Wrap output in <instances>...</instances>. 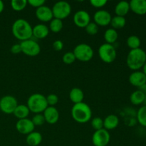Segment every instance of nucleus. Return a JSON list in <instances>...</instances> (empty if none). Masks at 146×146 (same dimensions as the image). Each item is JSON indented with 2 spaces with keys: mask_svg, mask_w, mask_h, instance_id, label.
I'll use <instances>...</instances> for the list:
<instances>
[{
  "mask_svg": "<svg viewBox=\"0 0 146 146\" xmlns=\"http://www.w3.org/2000/svg\"><path fill=\"white\" fill-rule=\"evenodd\" d=\"M33 27L28 21L24 19H17L12 24L11 31L16 38L21 40V41L31 39L33 36Z\"/></svg>",
  "mask_w": 146,
  "mask_h": 146,
  "instance_id": "f257e3e1",
  "label": "nucleus"
},
{
  "mask_svg": "<svg viewBox=\"0 0 146 146\" xmlns=\"http://www.w3.org/2000/svg\"><path fill=\"white\" fill-rule=\"evenodd\" d=\"M143 106H146V94H145V99H144V101H143Z\"/></svg>",
  "mask_w": 146,
  "mask_h": 146,
  "instance_id": "37998d69",
  "label": "nucleus"
},
{
  "mask_svg": "<svg viewBox=\"0 0 146 146\" xmlns=\"http://www.w3.org/2000/svg\"><path fill=\"white\" fill-rule=\"evenodd\" d=\"M86 31L88 34L91 36H94L98 34V26L94 22H90L86 27H85Z\"/></svg>",
  "mask_w": 146,
  "mask_h": 146,
  "instance_id": "473e14b6",
  "label": "nucleus"
},
{
  "mask_svg": "<svg viewBox=\"0 0 146 146\" xmlns=\"http://www.w3.org/2000/svg\"><path fill=\"white\" fill-rule=\"evenodd\" d=\"M91 126L96 131H98L104 128V120L100 117H96L91 120Z\"/></svg>",
  "mask_w": 146,
  "mask_h": 146,
  "instance_id": "7c9ffc66",
  "label": "nucleus"
},
{
  "mask_svg": "<svg viewBox=\"0 0 146 146\" xmlns=\"http://www.w3.org/2000/svg\"><path fill=\"white\" fill-rule=\"evenodd\" d=\"M27 2L30 6L37 9L41 6H44L45 4L46 1L45 0H29L27 1Z\"/></svg>",
  "mask_w": 146,
  "mask_h": 146,
  "instance_id": "e433bc0d",
  "label": "nucleus"
},
{
  "mask_svg": "<svg viewBox=\"0 0 146 146\" xmlns=\"http://www.w3.org/2000/svg\"><path fill=\"white\" fill-rule=\"evenodd\" d=\"M130 4L128 1H119L118 4L115 5V13L116 16H119V17H123L130 11Z\"/></svg>",
  "mask_w": 146,
  "mask_h": 146,
  "instance_id": "4be33fe9",
  "label": "nucleus"
},
{
  "mask_svg": "<svg viewBox=\"0 0 146 146\" xmlns=\"http://www.w3.org/2000/svg\"><path fill=\"white\" fill-rule=\"evenodd\" d=\"M45 121L49 124H55L59 119L58 111L54 106H48L43 112Z\"/></svg>",
  "mask_w": 146,
  "mask_h": 146,
  "instance_id": "dca6fc26",
  "label": "nucleus"
},
{
  "mask_svg": "<svg viewBox=\"0 0 146 146\" xmlns=\"http://www.w3.org/2000/svg\"><path fill=\"white\" fill-rule=\"evenodd\" d=\"M32 34L33 36H34L37 39H43L48 35L49 29L44 24H36L33 27Z\"/></svg>",
  "mask_w": 146,
  "mask_h": 146,
  "instance_id": "a211bd4d",
  "label": "nucleus"
},
{
  "mask_svg": "<svg viewBox=\"0 0 146 146\" xmlns=\"http://www.w3.org/2000/svg\"><path fill=\"white\" fill-rule=\"evenodd\" d=\"M34 128H35V126L34 123L29 118L18 120L16 123V129L19 133L24 134V135H28L31 133V132L34 131Z\"/></svg>",
  "mask_w": 146,
  "mask_h": 146,
  "instance_id": "ddd939ff",
  "label": "nucleus"
},
{
  "mask_svg": "<svg viewBox=\"0 0 146 146\" xmlns=\"http://www.w3.org/2000/svg\"><path fill=\"white\" fill-rule=\"evenodd\" d=\"M76 59L83 62H87L94 57V50L90 45L87 44H79L76 46L73 51Z\"/></svg>",
  "mask_w": 146,
  "mask_h": 146,
  "instance_id": "39448f33",
  "label": "nucleus"
},
{
  "mask_svg": "<svg viewBox=\"0 0 146 146\" xmlns=\"http://www.w3.org/2000/svg\"><path fill=\"white\" fill-rule=\"evenodd\" d=\"M27 4V0H12L11 1V7L14 11H21L26 8Z\"/></svg>",
  "mask_w": 146,
  "mask_h": 146,
  "instance_id": "c756f323",
  "label": "nucleus"
},
{
  "mask_svg": "<svg viewBox=\"0 0 146 146\" xmlns=\"http://www.w3.org/2000/svg\"><path fill=\"white\" fill-rule=\"evenodd\" d=\"M62 60L64 64H67V65H70V64H72L73 63L75 62L76 59V57L73 51H68V52L65 53L64 54L62 57Z\"/></svg>",
  "mask_w": 146,
  "mask_h": 146,
  "instance_id": "2f4dec72",
  "label": "nucleus"
},
{
  "mask_svg": "<svg viewBox=\"0 0 146 146\" xmlns=\"http://www.w3.org/2000/svg\"><path fill=\"white\" fill-rule=\"evenodd\" d=\"M112 29L116 30L123 29L126 24V19L123 17H119V16H115L112 17L111 24Z\"/></svg>",
  "mask_w": 146,
  "mask_h": 146,
  "instance_id": "a878e982",
  "label": "nucleus"
},
{
  "mask_svg": "<svg viewBox=\"0 0 146 146\" xmlns=\"http://www.w3.org/2000/svg\"><path fill=\"white\" fill-rule=\"evenodd\" d=\"M146 62V52L141 48L133 49L127 55L126 64L130 69L140 71Z\"/></svg>",
  "mask_w": 146,
  "mask_h": 146,
  "instance_id": "f03ea898",
  "label": "nucleus"
},
{
  "mask_svg": "<svg viewBox=\"0 0 146 146\" xmlns=\"http://www.w3.org/2000/svg\"><path fill=\"white\" fill-rule=\"evenodd\" d=\"M52 47L54 51H60L64 48V43L61 40H56L52 44Z\"/></svg>",
  "mask_w": 146,
  "mask_h": 146,
  "instance_id": "4c0bfd02",
  "label": "nucleus"
},
{
  "mask_svg": "<svg viewBox=\"0 0 146 146\" xmlns=\"http://www.w3.org/2000/svg\"><path fill=\"white\" fill-rule=\"evenodd\" d=\"M118 38V34L116 30L113 29H108L106 30L104 33V39H105L106 43L109 44H113L114 43L116 42Z\"/></svg>",
  "mask_w": 146,
  "mask_h": 146,
  "instance_id": "393cba45",
  "label": "nucleus"
},
{
  "mask_svg": "<svg viewBox=\"0 0 146 146\" xmlns=\"http://www.w3.org/2000/svg\"><path fill=\"white\" fill-rule=\"evenodd\" d=\"M71 116L78 123H88L92 117V111L88 104L81 102L74 104L71 108Z\"/></svg>",
  "mask_w": 146,
  "mask_h": 146,
  "instance_id": "7ed1b4c3",
  "label": "nucleus"
},
{
  "mask_svg": "<svg viewBox=\"0 0 146 146\" xmlns=\"http://www.w3.org/2000/svg\"><path fill=\"white\" fill-rule=\"evenodd\" d=\"M63 21L62 20L54 18L49 23V29L50 31L54 33H58L62 30L63 29Z\"/></svg>",
  "mask_w": 146,
  "mask_h": 146,
  "instance_id": "cd10ccee",
  "label": "nucleus"
},
{
  "mask_svg": "<svg viewBox=\"0 0 146 146\" xmlns=\"http://www.w3.org/2000/svg\"><path fill=\"white\" fill-rule=\"evenodd\" d=\"M42 141V135L40 133L33 131L28 134L26 138V142L29 146H38Z\"/></svg>",
  "mask_w": 146,
  "mask_h": 146,
  "instance_id": "412c9836",
  "label": "nucleus"
},
{
  "mask_svg": "<svg viewBox=\"0 0 146 146\" xmlns=\"http://www.w3.org/2000/svg\"><path fill=\"white\" fill-rule=\"evenodd\" d=\"M74 24L79 28H85L91 22L90 14L85 10H79L74 14Z\"/></svg>",
  "mask_w": 146,
  "mask_h": 146,
  "instance_id": "f8f14e48",
  "label": "nucleus"
},
{
  "mask_svg": "<svg viewBox=\"0 0 146 146\" xmlns=\"http://www.w3.org/2000/svg\"><path fill=\"white\" fill-rule=\"evenodd\" d=\"M130 9L138 15L146 14V0H131Z\"/></svg>",
  "mask_w": 146,
  "mask_h": 146,
  "instance_id": "f3484780",
  "label": "nucleus"
},
{
  "mask_svg": "<svg viewBox=\"0 0 146 146\" xmlns=\"http://www.w3.org/2000/svg\"><path fill=\"white\" fill-rule=\"evenodd\" d=\"M119 125V118L116 115L110 114L104 119V128L110 131L116 128Z\"/></svg>",
  "mask_w": 146,
  "mask_h": 146,
  "instance_id": "6ab92c4d",
  "label": "nucleus"
},
{
  "mask_svg": "<svg viewBox=\"0 0 146 146\" xmlns=\"http://www.w3.org/2000/svg\"><path fill=\"white\" fill-rule=\"evenodd\" d=\"M27 106L30 112L35 114L41 113L48 106L46 96L41 94H34L29 97Z\"/></svg>",
  "mask_w": 146,
  "mask_h": 146,
  "instance_id": "20e7f679",
  "label": "nucleus"
},
{
  "mask_svg": "<svg viewBox=\"0 0 146 146\" xmlns=\"http://www.w3.org/2000/svg\"><path fill=\"white\" fill-rule=\"evenodd\" d=\"M112 17L109 11L104 9H101L97 11L94 15V23L98 26L106 27L111 24Z\"/></svg>",
  "mask_w": 146,
  "mask_h": 146,
  "instance_id": "9b49d317",
  "label": "nucleus"
},
{
  "mask_svg": "<svg viewBox=\"0 0 146 146\" xmlns=\"http://www.w3.org/2000/svg\"><path fill=\"white\" fill-rule=\"evenodd\" d=\"M127 46L131 48V50L141 48V41L138 36L135 35H131L128 37L126 41Z\"/></svg>",
  "mask_w": 146,
  "mask_h": 146,
  "instance_id": "bb28decb",
  "label": "nucleus"
},
{
  "mask_svg": "<svg viewBox=\"0 0 146 146\" xmlns=\"http://www.w3.org/2000/svg\"><path fill=\"white\" fill-rule=\"evenodd\" d=\"M4 4L1 0H0V14L4 11Z\"/></svg>",
  "mask_w": 146,
  "mask_h": 146,
  "instance_id": "a19ab883",
  "label": "nucleus"
},
{
  "mask_svg": "<svg viewBox=\"0 0 146 146\" xmlns=\"http://www.w3.org/2000/svg\"><path fill=\"white\" fill-rule=\"evenodd\" d=\"M20 46L21 48V52L29 56H36L41 52V47L37 41L31 38L21 41Z\"/></svg>",
  "mask_w": 146,
  "mask_h": 146,
  "instance_id": "6e6552de",
  "label": "nucleus"
},
{
  "mask_svg": "<svg viewBox=\"0 0 146 146\" xmlns=\"http://www.w3.org/2000/svg\"><path fill=\"white\" fill-rule=\"evenodd\" d=\"M10 51L14 54H18L21 53V48L20 44H15L11 46Z\"/></svg>",
  "mask_w": 146,
  "mask_h": 146,
  "instance_id": "58836bf2",
  "label": "nucleus"
},
{
  "mask_svg": "<svg viewBox=\"0 0 146 146\" xmlns=\"http://www.w3.org/2000/svg\"><path fill=\"white\" fill-rule=\"evenodd\" d=\"M136 118L138 123L146 128V106H143L138 109Z\"/></svg>",
  "mask_w": 146,
  "mask_h": 146,
  "instance_id": "c85d7f7f",
  "label": "nucleus"
},
{
  "mask_svg": "<svg viewBox=\"0 0 146 146\" xmlns=\"http://www.w3.org/2000/svg\"><path fill=\"white\" fill-rule=\"evenodd\" d=\"M35 14L36 18L42 22H50L54 19L52 9L46 5L37 8Z\"/></svg>",
  "mask_w": 146,
  "mask_h": 146,
  "instance_id": "4468645a",
  "label": "nucleus"
},
{
  "mask_svg": "<svg viewBox=\"0 0 146 146\" xmlns=\"http://www.w3.org/2000/svg\"><path fill=\"white\" fill-rule=\"evenodd\" d=\"M98 56L102 61L106 64L113 62L117 56L115 48L113 44L104 43L98 48Z\"/></svg>",
  "mask_w": 146,
  "mask_h": 146,
  "instance_id": "423d86ee",
  "label": "nucleus"
},
{
  "mask_svg": "<svg viewBox=\"0 0 146 146\" xmlns=\"http://www.w3.org/2000/svg\"><path fill=\"white\" fill-rule=\"evenodd\" d=\"M138 90H140L141 91H142L143 93L146 94V84H144L142 86H141L140 88H138Z\"/></svg>",
  "mask_w": 146,
  "mask_h": 146,
  "instance_id": "ea45409f",
  "label": "nucleus"
},
{
  "mask_svg": "<svg viewBox=\"0 0 146 146\" xmlns=\"http://www.w3.org/2000/svg\"><path fill=\"white\" fill-rule=\"evenodd\" d=\"M52 12L54 18L63 20L67 18L71 14V7L70 4L65 1H57L52 7Z\"/></svg>",
  "mask_w": 146,
  "mask_h": 146,
  "instance_id": "0eeeda50",
  "label": "nucleus"
},
{
  "mask_svg": "<svg viewBox=\"0 0 146 146\" xmlns=\"http://www.w3.org/2000/svg\"><path fill=\"white\" fill-rule=\"evenodd\" d=\"M111 140V135L107 130L102 128L96 131L92 135V143L94 146H107Z\"/></svg>",
  "mask_w": 146,
  "mask_h": 146,
  "instance_id": "9d476101",
  "label": "nucleus"
},
{
  "mask_svg": "<svg viewBox=\"0 0 146 146\" xmlns=\"http://www.w3.org/2000/svg\"><path fill=\"white\" fill-rule=\"evenodd\" d=\"M128 80L131 85L140 88L146 84V76L142 71H135L131 73Z\"/></svg>",
  "mask_w": 146,
  "mask_h": 146,
  "instance_id": "2eb2a0df",
  "label": "nucleus"
},
{
  "mask_svg": "<svg viewBox=\"0 0 146 146\" xmlns=\"http://www.w3.org/2000/svg\"><path fill=\"white\" fill-rule=\"evenodd\" d=\"M91 5L95 8H102L107 4L106 0H91Z\"/></svg>",
  "mask_w": 146,
  "mask_h": 146,
  "instance_id": "c9c22d12",
  "label": "nucleus"
},
{
  "mask_svg": "<svg viewBox=\"0 0 146 146\" xmlns=\"http://www.w3.org/2000/svg\"><path fill=\"white\" fill-rule=\"evenodd\" d=\"M29 113L30 111L29 109L28 106L27 105H24V104H21V105H19L18 104V106H17L16 109L14 110V113H13L14 116L18 118L19 120L27 118Z\"/></svg>",
  "mask_w": 146,
  "mask_h": 146,
  "instance_id": "5701e85b",
  "label": "nucleus"
},
{
  "mask_svg": "<svg viewBox=\"0 0 146 146\" xmlns=\"http://www.w3.org/2000/svg\"><path fill=\"white\" fill-rule=\"evenodd\" d=\"M145 94L141 91L140 90H136V91H133L132 94H131L130 96V101H131V104L135 106H139L141 104H143L144 99H145Z\"/></svg>",
  "mask_w": 146,
  "mask_h": 146,
  "instance_id": "b1692460",
  "label": "nucleus"
},
{
  "mask_svg": "<svg viewBox=\"0 0 146 146\" xmlns=\"http://www.w3.org/2000/svg\"><path fill=\"white\" fill-rule=\"evenodd\" d=\"M17 106H18V101L13 96H4L0 99V110L4 113H13Z\"/></svg>",
  "mask_w": 146,
  "mask_h": 146,
  "instance_id": "1a4fd4ad",
  "label": "nucleus"
},
{
  "mask_svg": "<svg viewBox=\"0 0 146 146\" xmlns=\"http://www.w3.org/2000/svg\"><path fill=\"white\" fill-rule=\"evenodd\" d=\"M46 101L48 106L54 107V106L56 105L58 102V96L56 95V94H49V95H48L46 97Z\"/></svg>",
  "mask_w": 146,
  "mask_h": 146,
  "instance_id": "f704fd0d",
  "label": "nucleus"
},
{
  "mask_svg": "<svg viewBox=\"0 0 146 146\" xmlns=\"http://www.w3.org/2000/svg\"></svg>",
  "mask_w": 146,
  "mask_h": 146,
  "instance_id": "c03bdc74",
  "label": "nucleus"
},
{
  "mask_svg": "<svg viewBox=\"0 0 146 146\" xmlns=\"http://www.w3.org/2000/svg\"><path fill=\"white\" fill-rule=\"evenodd\" d=\"M32 123H34V126H41L44 124L45 121V118L43 114L41 113H38L35 114V115L33 116L32 119H31Z\"/></svg>",
  "mask_w": 146,
  "mask_h": 146,
  "instance_id": "72a5a7b5",
  "label": "nucleus"
},
{
  "mask_svg": "<svg viewBox=\"0 0 146 146\" xmlns=\"http://www.w3.org/2000/svg\"><path fill=\"white\" fill-rule=\"evenodd\" d=\"M142 71L144 73V74H145V76H146V62L145 63V64H144L143 67V71Z\"/></svg>",
  "mask_w": 146,
  "mask_h": 146,
  "instance_id": "79ce46f5",
  "label": "nucleus"
},
{
  "mask_svg": "<svg viewBox=\"0 0 146 146\" xmlns=\"http://www.w3.org/2000/svg\"><path fill=\"white\" fill-rule=\"evenodd\" d=\"M69 98L74 104L83 102L84 98V91L79 88H74L70 91Z\"/></svg>",
  "mask_w": 146,
  "mask_h": 146,
  "instance_id": "aec40b11",
  "label": "nucleus"
}]
</instances>
